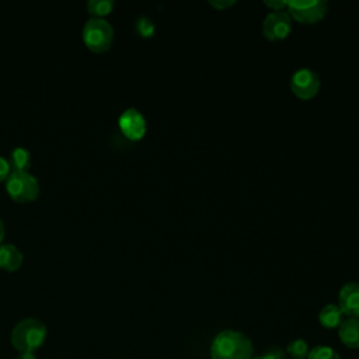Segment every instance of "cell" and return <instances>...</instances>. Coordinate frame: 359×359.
Here are the masks:
<instances>
[{"instance_id":"obj_6","label":"cell","mask_w":359,"mask_h":359,"mask_svg":"<svg viewBox=\"0 0 359 359\" xmlns=\"http://www.w3.org/2000/svg\"><path fill=\"white\" fill-rule=\"evenodd\" d=\"M320 86L321 83H320L318 74L309 67L297 69L290 77L292 93L303 101H307L316 97L317 93L320 91Z\"/></svg>"},{"instance_id":"obj_23","label":"cell","mask_w":359,"mask_h":359,"mask_svg":"<svg viewBox=\"0 0 359 359\" xmlns=\"http://www.w3.org/2000/svg\"><path fill=\"white\" fill-rule=\"evenodd\" d=\"M3 238H4V224H3V220L0 219V244H1Z\"/></svg>"},{"instance_id":"obj_20","label":"cell","mask_w":359,"mask_h":359,"mask_svg":"<svg viewBox=\"0 0 359 359\" xmlns=\"http://www.w3.org/2000/svg\"><path fill=\"white\" fill-rule=\"evenodd\" d=\"M264 4L266 7H269L272 11H280V10L286 8L287 1L286 0H265Z\"/></svg>"},{"instance_id":"obj_12","label":"cell","mask_w":359,"mask_h":359,"mask_svg":"<svg viewBox=\"0 0 359 359\" xmlns=\"http://www.w3.org/2000/svg\"><path fill=\"white\" fill-rule=\"evenodd\" d=\"M344 320V314L337 304H325L318 313V321L324 328H338Z\"/></svg>"},{"instance_id":"obj_5","label":"cell","mask_w":359,"mask_h":359,"mask_svg":"<svg viewBox=\"0 0 359 359\" xmlns=\"http://www.w3.org/2000/svg\"><path fill=\"white\" fill-rule=\"evenodd\" d=\"M292 20L302 24H316L321 21L328 10V3L324 0H293L286 4Z\"/></svg>"},{"instance_id":"obj_17","label":"cell","mask_w":359,"mask_h":359,"mask_svg":"<svg viewBox=\"0 0 359 359\" xmlns=\"http://www.w3.org/2000/svg\"><path fill=\"white\" fill-rule=\"evenodd\" d=\"M136 31L142 35V36H151L154 34V24L150 18L147 17H140L136 21Z\"/></svg>"},{"instance_id":"obj_22","label":"cell","mask_w":359,"mask_h":359,"mask_svg":"<svg viewBox=\"0 0 359 359\" xmlns=\"http://www.w3.org/2000/svg\"><path fill=\"white\" fill-rule=\"evenodd\" d=\"M15 359H38V358L34 355V352H21Z\"/></svg>"},{"instance_id":"obj_19","label":"cell","mask_w":359,"mask_h":359,"mask_svg":"<svg viewBox=\"0 0 359 359\" xmlns=\"http://www.w3.org/2000/svg\"><path fill=\"white\" fill-rule=\"evenodd\" d=\"M10 172H11V167H10L8 160L6 157L0 156V181L7 180Z\"/></svg>"},{"instance_id":"obj_16","label":"cell","mask_w":359,"mask_h":359,"mask_svg":"<svg viewBox=\"0 0 359 359\" xmlns=\"http://www.w3.org/2000/svg\"><path fill=\"white\" fill-rule=\"evenodd\" d=\"M306 359H341L339 353L327 345H317L309 351Z\"/></svg>"},{"instance_id":"obj_13","label":"cell","mask_w":359,"mask_h":359,"mask_svg":"<svg viewBox=\"0 0 359 359\" xmlns=\"http://www.w3.org/2000/svg\"><path fill=\"white\" fill-rule=\"evenodd\" d=\"M11 171H28L31 165V153L22 146H17L11 150L8 158Z\"/></svg>"},{"instance_id":"obj_3","label":"cell","mask_w":359,"mask_h":359,"mask_svg":"<svg viewBox=\"0 0 359 359\" xmlns=\"http://www.w3.org/2000/svg\"><path fill=\"white\" fill-rule=\"evenodd\" d=\"M7 194L20 203L32 202L39 195L38 180L28 171H11L6 180Z\"/></svg>"},{"instance_id":"obj_14","label":"cell","mask_w":359,"mask_h":359,"mask_svg":"<svg viewBox=\"0 0 359 359\" xmlns=\"http://www.w3.org/2000/svg\"><path fill=\"white\" fill-rule=\"evenodd\" d=\"M112 8H114L112 0H88L87 1L88 13L97 18H102L104 15L109 14Z\"/></svg>"},{"instance_id":"obj_11","label":"cell","mask_w":359,"mask_h":359,"mask_svg":"<svg viewBox=\"0 0 359 359\" xmlns=\"http://www.w3.org/2000/svg\"><path fill=\"white\" fill-rule=\"evenodd\" d=\"M338 337L341 342L351 348H359V318H345L338 327Z\"/></svg>"},{"instance_id":"obj_7","label":"cell","mask_w":359,"mask_h":359,"mask_svg":"<svg viewBox=\"0 0 359 359\" xmlns=\"http://www.w3.org/2000/svg\"><path fill=\"white\" fill-rule=\"evenodd\" d=\"M262 35L268 41L285 39L292 31V18L287 11H269L262 20Z\"/></svg>"},{"instance_id":"obj_2","label":"cell","mask_w":359,"mask_h":359,"mask_svg":"<svg viewBox=\"0 0 359 359\" xmlns=\"http://www.w3.org/2000/svg\"><path fill=\"white\" fill-rule=\"evenodd\" d=\"M46 325L38 318H22L18 321L14 328L11 330L10 341L11 345L21 353V352H34L46 339Z\"/></svg>"},{"instance_id":"obj_21","label":"cell","mask_w":359,"mask_h":359,"mask_svg":"<svg viewBox=\"0 0 359 359\" xmlns=\"http://www.w3.org/2000/svg\"><path fill=\"white\" fill-rule=\"evenodd\" d=\"M209 4L216 10H226L236 4V0H210Z\"/></svg>"},{"instance_id":"obj_4","label":"cell","mask_w":359,"mask_h":359,"mask_svg":"<svg viewBox=\"0 0 359 359\" xmlns=\"http://www.w3.org/2000/svg\"><path fill=\"white\" fill-rule=\"evenodd\" d=\"M81 36L88 49L94 52H104L112 43L114 28L105 18L93 17L86 21Z\"/></svg>"},{"instance_id":"obj_15","label":"cell","mask_w":359,"mask_h":359,"mask_svg":"<svg viewBox=\"0 0 359 359\" xmlns=\"http://www.w3.org/2000/svg\"><path fill=\"white\" fill-rule=\"evenodd\" d=\"M309 345L304 339L297 338L294 341H292L287 346H286V355L290 356L292 359H306L309 355Z\"/></svg>"},{"instance_id":"obj_18","label":"cell","mask_w":359,"mask_h":359,"mask_svg":"<svg viewBox=\"0 0 359 359\" xmlns=\"http://www.w3.org/2000/svg\"><path fill=\"white\" fill-rule=\"evenodd\" d=\"M252 359H287V355L280 348L273 346V348H269L266 352H264L261 355H254Z\"/></svg>"},{"instance_id":"obj_9","label":"cell","mask_w":359,"mask_h":359,"mask_svg":"<svg viewBox=\"0 0 359 359\" xmlns=\"http://www.w3.org/2000/svg\"><path fill=\"white\" fill-rule=\"evenodd\" d=\"M337 306L348 318H359V282H346L339 289Z\"/></svg>"},{"instance_id":"obj_8","label":"cell","mask_w":359,"mask_h":359,"mask_svg":"<svg viewBox=\"0 0 359 359\" xmlns=\"http://www.w3.org/2000/svg\"><path fill=\"white\" fill-rule=\"evenodd\" d=\"M118 125H119V129L123 133V136L128 137L129 140H140L147 130L146 118L136 108L125 109L119 115Z\"/></svg>"},{"instance_id":"obj_1","label":"cell","mask_w":359,"mask_h":359,"mask_svg":"<svg viewBox=\"0 0 359 359\" xmlns=\"http://www.w3.org/2000/svg\"><path fill=\"white\" fill-rule=\"evenodd\" d=\"M254 345L241 331H220L210 344V359H252Z\"/></svg>"},{"instance_id":"obj_10","label":"cell","mask_w":359,"mask_h":359,"mask_svg":"<svg viewBox=\"0 0 359 359\" xmlns=\"http://www.w3.org/2000/svg\"><path fill=\"white\" fill-rule=\"evenodd\" d=\"M24 261L21 250L15 244H0V268L8 272L17 271Z\"/></svg>"}]
</instances>
